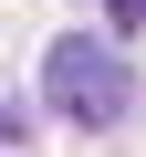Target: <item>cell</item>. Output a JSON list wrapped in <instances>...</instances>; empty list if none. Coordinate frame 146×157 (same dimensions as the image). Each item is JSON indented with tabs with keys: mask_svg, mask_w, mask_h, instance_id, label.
I'll list each match as a JSON object with an SVG mask.
<instances>
[{
	"mask_svg": "<svg viewBox=\"0 0 146 157\" xmlns=\"http://www.w3.org/2000/svg\"><path fill=\"white\" fill-rule=\"evenodd\" d=\"M42 94H52L63 126H125V105H136V63H125L104 32H63V42L42 52Z\"/></svg>",
	"mask_w": 146,
	"mask_h": 157,
	"instance_id": "obj_1",
	"label": "cell"
},
{
	"mask_svg": "<svg viewBox=\"0 0 146 157\" xmlns=\"http://www.w3.org/2000/svg\"><path fill=\"white\" fill-rule=\"evenodd\" d=\"M104 21L115 32H146V0H104Z\"/></svg>",
	"mask_w": 146,
	"mask_h": 157,
	"instance_id": "obj_2",
	"label": "cell"
},
{
	"mask_svg": "<svg viewBox=\"0 0 146 157\" xmlns=\"http://www.w3.org/2000/svg\"><path fill=\"white\" fill-rule=\"evenodd\" d=\"M0 136H11V105H0Z\"/></svg>",
	"mask_w": 146,
	"mask_h": 157,
	"instance_id": "obj_3",
	"label": "cell"
}]
</instances>
